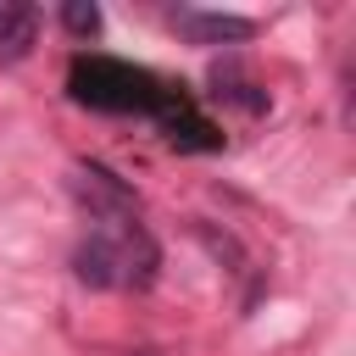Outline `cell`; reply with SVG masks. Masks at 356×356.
Listing matches in <instances>:
<instances>
[{"label": "cell", "mask_w": 356, "mask_h": 356, "mask_svg": "<svg viewBox=\"0 0 356 356\" xmlns=\"http://www.w3.org/2000/svg\"><path fill=\"white\" fill-rule=\"evenodd\" d=\"M67 89L78 106L95 111H139V117H161L184 89H172L167 78H156L150 67L117 61V56H78L67 67Z\"/></svg>", "instance_id": "cell-1"}, {"label": "cell", "mask_w": 356, "mask_h": 356, "mask_svg": "<svg viewBox=\"0 0 356 356\" xmlns=\"http://www.w3.org/2000/svg\"><path fill=\"white\" fill-rule=\"evenodd\" d=\"M72 195H78V206L95 217V228H111V222H134V217H139L134 189H128L117 172H106L100 161H83V167L72 172Z\"/></svg>", "instance_id": "cell-2"}, {"label": "cell", "mask_w": 356, "mask_h": 356, "mask_svg": "<svg viewBox=\"0 0 356 356\" xmlns=\"http://www.w3.org/2000/svg\"><path fill=\"white\" fill-rule=\"evenodd\" d=\"M167 22H172V33H178L184 44H245V39H256V17H239V11L172 6Z\"/></svg>", "instance_id": "cell-3"}, {"label": "cell", "mask_w": 356, "mask_h": 356, "mask_svg": "<svg viewBox=\"0 0 356 356\" xmlns=\"http://www.w3.org/2000/svg\"><path fill=\"white\" fill-rule=\"evenodd\" d=\"M72 273L89 289H122V222L95 228L78 250H72Z\"/></svg>", "instance_id": "cell-4"}, {"label": "cell", "mask_w": 356, "mask_h": 356, "mask_svg": "<svg viewBox=\"0 0 356 356\" xmlns=\"http://www.w3.org/2000/svg\"><path fill=\"white\" fill-rule=\"evenodd\" d=\"M156 122H161L167 145H178V150H217V145H222V128H217V122H211L189 95H178Z\"/></svg>", "instance_id": "cell-5"}, {"label": "cell", "mask_w": 356, "mask_h": 356, "mask_svg": "<svg viewBox=\"0 0 356 356\" xmlns=\"http://www.w3.org/2000/svg\"><path fill=\"white\" fill-rule=\"evenodd\" d=\"M39 44V6L0 0V61H22Z\"/></svg>", "instance_id": "cell-6"}, {"label": "cell", "mask_w": 356, "mask_h": 356, "mask_svg": "<svg viewBox=\"0 0 356 356\" xmlns=\"http://www.w3.org/2000/svg\"><path fill=\"white\" fill-rule=\"evenodd\" d=\"M211 83H217V100H228V106H239V111H250V117H261V111H267V89H256L245 72L217 67V72H211Z\"/></svg>", "instance_id": "cell-7"}, {"label": "cell", "mask_w": 356, "mask_h": 356, "mask_svg": "<svg viewBox=\"0 0 356 356\" xmlns=\"http://www.w3.org/2000/svg\"><path fill=\"white\" fill-rule=\"evenodd\" d=\"M61 28H67L72 39H95V33H100V6H95V0H67V6H61Z\"/></svg>", "instance_id": "cell-8"}, {"label": "cell", "mask_w": 356, "mask_h": 356, "mask_svg": "<svg viewBox=\"0 0 356 356\" xmlns=\"http://www.w3.org/2000/svg\"><path fill=\"white\" fill-rule=\"evenodd\" d=\"M128 356H161V350H156V345H145V350H128Z\"/></svg>", "instance_id": "cell-9"}]
</instances>
